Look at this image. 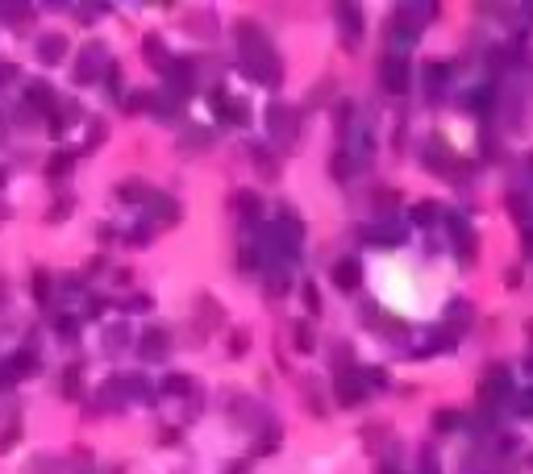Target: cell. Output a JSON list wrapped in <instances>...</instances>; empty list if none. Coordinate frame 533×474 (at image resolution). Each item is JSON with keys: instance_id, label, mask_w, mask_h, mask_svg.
Segmentation results:
<instances>
[{"instance_id": "6da1fadb", "label": "cell", "mask_w": 533, "mask_h": 474, "mask_svg": "<svg viewBox=\"0 0 533 474\" xmlns=\"http://www.w3.org/2000/svg\"><path fill=\"white\" fill-rule=\"evenodd\" d=\"M379 75H384V88H388V92H404V88H409V63L396 59V54L379 67Z\"/></svg>"}, {"instance_id": "7a4b0ae2", "label": "cell", "mask_w": 533, "mask_h": 474, "mask_svg": "<svg viewBox=\"0 0 533 474\" xmlns=\"http://www.w3.org/2000/svg\"><path fill=\"white\" fill-rule=\"evenodd\" d=\"M96 67H104V46H100V42H92V46L84 50V63L75 67V79H79V84L96 79Z\"/></svg>"}, {"instance_id": "3957f363", "label": "cell", "mask_w": 533, "mask_h": 474, "mask_svg": "<svg viewBox=\"0 0 533 474\" xmlns=\"http://www.w3.org/2000/svg\"><path fill=\"white\" fill-rule=\"evenodd\" d=\"M167 346H171V337L163 329H146L142 333V341H138V350H142V358H150V362H154V358H163L167 354Z\"/></svg>"}, {"instance_id": "277c9868", "label": "cell", "mask_w": 533, "mask_h": 474, "mask_svg": "<svg viewBox=\"0 0 533 474\" xmlns=\"http://www.w3.org/2000/svg\"><path fill=\"white\" fill-rule=\"evenodd\" d=\"M359 279H363V266H359L354 258H342L338 266H334V283H338L342 291H354Z\"/></svg>"}, {"instance_id": "5b68a950", "label": "cell", "mask_w": 533, "mask_h": 474, "mask_svg": "<svg viewBox=\"0 0 533 474\" xmlns=\"http://www.w3.org/2000/svg\"><path fill=\"white\" fill-rule=\"evenodd\" d=\"M25 100H29V109H54V92H50L46 79H34L29 92H25Z\"/></svg>"}, {"instance_id": "8992f818", "label": "cell", "mask_w": 533, "mask_h": 474, "mask_svg": "<svg viewBox=\"0 0 533 474\" xmlns=\"http://www.w3.org/2000/svg\"><path fill=\"white\" fill-rule=\"evenodd\" d=\"M4 370H9L13 379H21V375H29V370H38V358L29 354V350H17V354L4 362Z\"/></svg>"}, {"instance_id": "52a82bcc", "label": "cell", "mask_w": 533, "mask_h": 474, "mask_svg": "<svg viewBox=\"0 0 533 474\" xmlns=\"http://www.w3.org/2000/svg\"><path fill=\"white\" fill-rule=\"evenodd\" d=\"M38 50H42V63H59V59L67 54V38H59V34H46V38L38 42Z\"/></svg>"}, {"instance_id": "ba28073f", "label": "cell", "mask_w": 533, "mask_h": 474, "mask_svg": "<svg viewBox=\"0 0 533 474\" xmlns=\"http://www.w3.org/2000/svg\"><path fill=\"white\" fill-rule=\"evenodd\" d=\"M150 213H154V221H159V225H175V216H179V208H175V200H163V196H150Z\"/></svg>"}, {"instance_id": "9c48e42d", "label": "cell", "mask_w": 533, "mask_h": 474, "mask_svg": "<svg viewBox=\"0 0 533 474\" xmlns=\"http://www.w3.org/2000/svg\"><path fill=\"white\" fill-rule=\"evenodd\" d=\"M338 400L342 403H359V400H363V391H359V375H342V379H338Z\"/></svg>"}, {"instance_id": "30bf717a", "label": "cell", "mask_w": 533, "mask_h": 474, "mask_svg": "<svg viewBox=\"0 0 533 474\" xmlns=\"http://www.w3.org/2000/svg\"><path fill=\"white\" fill-rule=\"evenodd\" d=\"M117 196H121V200H150V191H146L142 179H125L121 188H117Z\"/></svg>"}, {"instance_id": "8fae6325", "label": "cell", "mask_w": 533, "mask_h": 474, "mask_svg": "<svg viewBox=\"0 0 533 474\" xmlns=\"http://www.w3.org/2000/svg\"><path fill=\"white\" fill-rule=\"evenodd\" d=\"M59 391H63L67 400H75V395H79V366L63 370V379H59Z\"/></svg>"}, {"instance_id": "7c38bea8", "label": "cell", "mask_w": 533, "mask_h": 474, "mask_svg": "<svg viewBox=\"0 0 533 474\" xmlns=\"http://www.w3.org/2000/svg\"><path fill=\"white\" fill-rule=\"evenodd\" d=\"M29 291H34L38 300H46V296H50V275H46V271H34V275H29Z\"/></svg>"}, {"instance_id": "4fadbf2b", "label": "cell", "mask_w": 533, "mask_h": 474, "mask_svg": "<svg viewBox=\"0 0 533 474\" xmlns=\"http://www.w3.org/2000/svg\"><path fill=\"white\" fill-rule=\"evenodd\" d=\"M100 403L104 408H121V383H104L100 387Z\"/></svg>"}, {"instance_id": "5bb4252c", "label": "cell", "mask_w": 533, "mask_h": 474, "mask_svg": "<svg viewBox=\"0 0 533 474\" xmlns=\"http://www.w3.org/2000/svg\"><path fill=\"white\" fill-rule=\"evenodd\" d=\"M188 387H192V379H188V375H171V379L163 383V391H167V395H188Z\"/></svg>"}, {"instance_id": "9a60e30c", "label": "cell", "mask_w": 533, "mask_h": 474, "mask_svg": "<svg viewBox=\"0 0 533 474\" xmlns=\"http://www.w3.org/2000/svg\"><path fill=\"white\" fill-rule=\"evenodd\" d=\"M292 341L309 354V350H313V329H309V325H296V329H292Z\"/></svg>"}, {"instance_id": "2e32d148", "label": "cell", "mask_w": 533, "mask_h": 474, "mask_svg": "<svg viewBox=\"0 0 533 474\" xmlns=\"http://www.w3.org/2000/svg\"><path fill=\"white\" fill-rule=\"evenodd\" d=\"M246 346H250V337H246L242 329H238L234 337H229V354H234V358H242V354H246Z\"/></svg>"}, {"instance_id": "e0dca14e", "label": "cell", "mask_w": 533, "mask_h": 474, "mask_svg": "<svg viewBox=\"0 0 533 474\" xmlns=\"http://www.w3.org/2000/svg\"><path fill=\"white\" fill-rule=\"evenodd\" d=\"M304 304H309V312H321V296L313 283H304Z\"/></svg>"}, {"instance_id": "ac0fdd59", "label": "cell", "mask_w": 533, "mask_h": 474, "mask_svg": "<svg viewBox=\"0 0 533 474\" xmlns=\"http://www.w3.org/2000/svg\"><path fill=\"white\" fill-rule=\"evenodd\" d=\"M67 166H71V154H67V150H59V158L50 163V175H63Z\"/></svg>"}, {"instance_id": "d6986e66", "label": "cell", "mask_w": 533, "mask_h": 474, "mask_svg": "<svg viewBox=\"0 0 533 474\" xmlns=\"http://www.w3.org/2000/svg\"><path fill=\"white\" fill-rule=\"evenodd\" d=\"M17 437H21V428H17V425H9V428H4V437H0V450H9V445H13Z\"/></svg>"}, {"instance_id": "ffe728a7", "label": "cell", "mask_w": 533, "mask_h": 474, "mask_svg": "<svg viewBox=\"0 0 533 474\" xmlns=\"http://www.w3.org/2000/svg\"><path fill=\"white\" fill-rule=\"evenodd\" d=\"M412 216H417L421 225H429V216H437V208H434V204H421V208H417V213H412Z\"/></svg>"}, {"instance_id": "44dd1931", "label": "cell", "mask_w": 533, "mask_h": 474, "mask_svg": "<svg viewBox=\"0 0 533 474\" xmlns=\"http://www.w3.org/2000/svg\"><path fill=\"white\" fill-rule=\"evenodd\" d=\"M454 425H459L454 412H437V428H454Z\"/></svg>"}, {"instance_id": "7402d4cb", "label": "cell", "mask_w": 533, "mask_h": 474, "mask_svg": "<svg viewBox=\"0 0 533 474\" xmlns=\"http://www.w3.org/2000/svg\"><path fill=\"white\" fill-rule=\"evenodd\" d=\"M121 341H125V325H117V329H109V346H113V350H117Z\"/></svg>"}, {"instance_id": "603a6c76", "label": "cell", "mask_w": 533, "mask_h": 474, "mask_svg": "<svg viewBox=\"0 0 533 474\" xmlns=\"http://www.w3.org/2000/svg\"><path fill=\"white\" fill-rule=\"evenodd\" d=\"M9 79H17V67H0V84H9Z\"/></svg>"}, {"instance_id": "cb8c5ba5", "label": "cell", "mask_w": 533, "mask_h": 474, "mask_svg": "<svg viewBox=\"0 0 533 474\" xmlns=\"http://www.w3.org/2000/svg\"><path fill=\"white\" fill-rule=\"evenodd\" d=\"M0 304H4V275H0Z\"/></svg>"}, {"instance_id": "d4e9b609", "label": "cell", "mask_w": 533, "mask_h": 474, "mask_svg": "<svg viewBox=\"0 0 533 474\" xmlns=\"http://www.w3.org/2000/svg\"><path fill=\"white\" fill-rule=\"evenodd\" d=\"M0 133H4V117H0Z\"/></svg>"}]
</instances>
